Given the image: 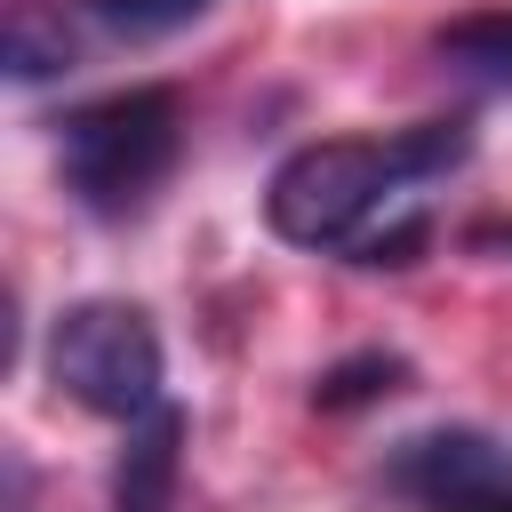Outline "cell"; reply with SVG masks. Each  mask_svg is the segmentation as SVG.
<instances>
[{
  "label": "cell",
  "instance_id": "1",
  "mask_svg": "<svg viewBox=\"0 0 512 512\" xmlns=\"http://www.w3.org/2000/svg\"><path fill=\"white\" fill-rule=\"evenodd\" d=\"M464 120H416L392 136H320L296 144L264 184V224L288 248H336L360 240L376 208H392L408 184H432L464 160Z\"/></svg>",
  "mask_w": 512,
  "mask_h": 512
},
{
  "label": "cell",
  "instance_id": "2",
  "mask_svg": "<svg viewBox=\"0 0 512 512\" xmlns=\"http://www.w3.org/2000/svg\"><path fill=\"white\" fill-rule=\"evenodd\" d=\"M176 144H184V112L168 88H120L104 104H80L64 120V184L88 216H128L160 192V176L176 168Z\"/></svg>",
  "mask_w": 512,
  "mask_h": 512
},
{
  "label": "cell",
  "instance_id": "3",
  "mask_svg": "<svg viewBox=\"0 0 512 512\" xmlns=\"http://www.w3.org/2000/svg\"><path fill=\"white\" fill-rule=\"evenodd\" d=\"M48 376L88 416L136 424L144 408H160L168 352H160V328H152L144 304H128V296H80L48 328Z\"/></svg>",
  "mask_w": 512,
  "mask_h": 512
},
{
  "label": "cell",
  "instance_id": "4",
  "mask_svg": "<svg viewBox=\"0 0 512 512\" xmlns=\"http://www.w3.org/2000/svg\"><path fill=\"white\" fill-rule=\"evenodd\" d=\"M384 480L424 512H472V504L512 488V464L496 456L488 432H416V440L392 448Z\"/></svg>",
  "mask_w": 512,
  "mask_h": 512
},
{
  "label": "cell",
  "instance_id": "5",
  "mask_svg": "<svg viewBox=\"0 0 512 512\" xmlns=\"http://www.w3.org/2000/svg\"><path fill=\"white\" fill-rule=\"evenodd\" d=\"M184 480V408H144L128 424V448L112 464V512H176Z\"/></svg>",
  "mask_w": 512,
  "mask_h": 512
},
{
  "label": "cell",
  "instance_id": "6",
  "mask_svg": "<svg viewBox=\"0 0 512 512\" xmlns=\"http://www.w3.org/2000/svg\"><path fill=\"white\" fill-rule=\"evenodd\" d=\"M440 64L480 80V88H512V16H464L440 32Z\"/></svg>",
  "mask_w": 512,
  "mask_h": 512
},
{
  "label": "cell",
  "instance_id": "7",
  "mask_svg": "<svg viewBox=\"0 0 512 512\" xmlns=\"http://www.w3.org/2000/svg\"><path fill=\"white\" fill-rule=\"evenodd\" d=\"M112 40H168V32H184V24H200L216 0H80Z\"/></svg>",
  "mask_w": 512,
  "mask_h": 512
},
{
  "label": "cell",
  "instance_id": "8",
  "mask_svg": "<svg viewBox=\"0 0 512 512\" xmlns=\"http://www.w3.org/2000/svg\"><path fill=\"white\" fill-rule=\"evenodd\" d=\"M64 24L48 32L40 24V8H16V24H8V72L16 80H48V72H64Z\"/></svg>",
  "mask_w": 512,
  "mask_h": 512
},
{
  "label": "cell",
  "instance_id": "9",
  "mask_svg": "<svg viewBox=\"0 0 512 512\" xmlns=\"http://www.w3.org/2000/svg\"><path fill=\"white\" fill-rule=\"evenodd\" d=\"M392 376H400V360L392 352H360V360H344V368H328L320 376V408H360V400H376V392H392Z\"/></svg>",
  "mask_w": 512,
  "mask_h": 512
},
{
  "label": "cell",
  "instance_id": "10",
  "mask_svg": "<svg viewBox=\"0 0 512 512\" xmlns=\"http://www.w3.org/2000/svg\"><path fill=\"white\" fill-rule=\"evenodd\" d=\"M8 512H32V464L8 456Z\"/></svg>",
  "mask_w": 512,
  "mask_h": 512
},
{
  "label": "cell",
  "instance_id": "11",
  "mask_svg": "<svg viewBox=\"0 0 512 512\" xmlns=\"http://www.w3.org/2000/svg\"><path fill=\"white\" fill-rule=\"evenodd\" d=\"M472 512H512V488H504V496H488V504H472Z\"/></svg>",
  "mask_w": 512,
  "mask_h": 512
}]
</instances>
